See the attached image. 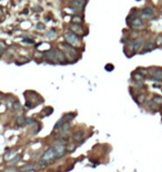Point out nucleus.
Masks as SVG:
<instances>
[{
	"label": "nucleus",
	"instance_id": "obj_1",
	"mask_svg": "<svg viewBox=\"0 0 162 172\" xmlns=\"http://www.w3.org/2000/svg\"><path fill=\"white\" fill-rule=\"evenodd\" d=\"M55 159H58L57 157V151L53 147H50V148L47 150L46 152L42 154L40 161H39V165L40 166H44V165H48L50 163V161L55 160Z\"/></svg>",
	"mask_w": 162,
	"mask_h": 172
},
{
	"label": "nucleus",
	"instance_id": "obj_2",
	"mask_svg": "<svg viewBox=\"0 0 162 172\" xmlns=\"http://www.w3.org/2000/svg\"><path fill=\"white\" fill-rule=\"evenodd\" d=\"M148 72L151 73V79L154 81H162V69L159 68H149Z\"/></svg>",
	"mask_w": 162,
	"mask_h": 172
},
{
	"label": "nucleus",
	"instance_id": "obj_3",
	"mask_svg": "<svg viewBox=\"0 0 162 172\" xmlns=\"http://www.w3.org/2000/svg\"><path fill=\"white\" fill-rule=\"evenodd\" d=\"M87 5V0H73L71 1V8L73 9L74 12H80L85 9Z\"/></svg>",
	"mask_w": 162,
	"mask_h": 172
},
{
	"label": "nucleus",
	"instance_id": "obj_4",
	"mask_svg": "<svg viewBox=\"0 0 162 172\" xmlns=\"http://www.w3.org/2000/svg\"><path fill=\"white\" fill-rule=\"evenodd\" d=\"M43 57L48 62L50 63H58V59H57V54H56V50L50 49L48 51H46L43 53Z\"/></svg>",
	"mask_w": 162,
	"mask_h": 172
},
{
	"label": "nucleus",
	"instance_id": "obj_5",
	"mask_svg": "<svg viewBox=\"0 0 162 172\" xmlns=\"http://www.w3.org/2000/svg\"><path fill=\"white\" fill-rule=\"evenodd\" d=\"M65 38L70 44H78L79 43V37L73 31H68L65 33Z\"/></svg>",
	"mask_w": 162,
	"mask_h": 172
},
{
	"label": "nucleus",
	"instance_id": "obj_6",
	"mask_svg": "<svg viewBox=\"0 0 162 172\" xmlns=\"http://www.w3.org/2000/svg\"><path fill=\"white\" fill-rule=\"evenodd\" d=\"M129 24L133 29H141V28H143V21H142V19L140 17L133 18L132 20H131V22H129Z\"/></svg>",
	"mask_w": 162,
	"mask_h": 172
},
{
	"label": "nucleus",
	"instance_id": "obj_7",
	"mask_svg": "<svg viewBox=\"0 0 162 172\" xmlns=\"http://www.w3.org/2000/svg\"><path fill=\"white\" fill-rule=\"evenodd\" d=\"M70 129H71V123H70V121H65V123L62 124V127H61V132H60V135L61 137H66L67 134L69 133V131H70Z\"/></svg>",
	"mask_w": 162,
	"mask_h": 172
},
{
	"label": "nucleus",
	"instance_id": "obj_8",
	"mask_svg": "<svg viewBox=\"0 0 162 172\" xmlns=\"http://www.w3.org/2000/svg\"><path fill=\"white\" fill-rule=\"evenodd\" d=\"M157 47V44H155V42H153V41H148V42L143 46V49H142L141 53H147V52H150L152 51L153 49Z\"/></svg>",
	"mask_w": 162,
	"mask_h": 172
},
{
	"label": "nucleus",
	"instance_id": "obj_9",
	"mask_svg": "<svg viewBox=\"0 0 162 172\" xmlns=\"http://www.w3.org/2000/svg\"><path fill=\"white\" fill-rule=\"evenodd\" d=\"M142 16L146 17V18H151V17L154 15V8L152 7H146L142 9Z\"/></svg>",
	"mask_w": 162,
	"mask_h": 172
},
{
	"label": "nucleus",
	"instance_id": "obj_10",
	"mask_svg": "<svg viewBox=\"0 0 162 172\" xmlns=\"http://www.w3.org/2000/svg\"><path fill=\"white\" fill-rule=\"evenodd\" d=\"M143 42H144V39L143 38H138L136 40H133L132 42V48L134 50H139L141 49V47L143 46Z\"/></svg>",
	"mask_w": 162,
	"mask_h": 172
},
{
	"label": "nucleus",
	"instance_id": "obj_11",
	"mask_svg": "<svg viewBox=\"0 0 162 172\" xmlns=\"http://www.w3.org/2000/svg\"><path fill=\"white\" fill-rule=\"evenodd\" d=\"M83 137H85V133H83V131L78 130L77 132H74L73 134H72V140L76 141V142H81V140L83 139Z\"/></svg>",
	"mask_w": 162,
	"mask_h": 172
},
{
	"label": "nucleus",
	"instance_id": "obj_12",
	"mask_svg": "<svg viewBox=\"0 0 162 172\" xmlns=\"http://www.w3.org/2000/svg\"><path fill=\"white\" fill-rule=\"evenodd\" d=\"M56 54H57V59L58 63H67L66 60V54L63 53L61 50H56Z\"/></svg>",
	"mask_w": 162,
	"mask_h": 172
},
{
	"label": "nucleus",
	"instance_id": "obj_13",
	"mask_svg": "<svg viewBox=\"0 0 162 172\" xmlns=\"http://www.w3.org/2000/svg\"><path fill=\"white\" fill-rule=\"evenodd\" d=\"M36 169H38V165H36V164H26V165H23L20 169V172H31V171H35Z\"/></svg>",
	"mask_w": 162,
	"mask_h": 172
},
{
	"label": "nucleus",
	"instance_id": "obj_14",
	"mask_svg": "<svg viewBox=\"0 0 162 172\" xmlns=\"http://www.w3.org/2000/svg\"><path fill=\"white\" fill-rule=\"evenodd\" d=\"M70 28H71V30L74 33H76V32H78V33H83V29H82V27H81L80 23H74V22H73V23L70 24Z\"/></svg>",
	"mask_w": 162,
	"mask_h": 172
},
{
	"label": "nucleus",
	"instance_id": "obj_15",
	"mask_svg": "<svg viewBox=\"0 0 162 172\" xmlns=\"http://www.w3.org/2000/svg\"><path fill=\"white\" fill-rule=\"evenodd\" d=\"M132 78L134 79V81L137 82H141L144 80V76L142 73H139V72H133L132 73Z\"/></svg>",
	"mask_w": 162,
	"mask_h": 172
},
{
	"label": "nucleus",
	"instance_id": "obj_16",
	"mask_svg": "<svg viewBox=\"0 0 162 172\" xmlns=\"http://www.w3.org/2000/svg\"><path fill=\"white\" fill-rule=\"evenodd\" d=\"M16 123H17V126H19V127L24 126V124H26V118H23V117H18L16 120Z\"/></svg>",
	"mask_w": 162,
	"mask_h": 172
},
{
	"label": "nucleus",
	"instance_id": "obj_17",
	"mask_svg": "<svg viewBox=\"0 0 162 172\" xmlns=\"http://www.w3.org/2000/svg\"><path fill=\"white\" fill-rule=\"evenodd\" d=\"M82 21H83V19L80 15L72 16V22H74V23H82Z\"/></svg>",
	"mask_w": 162,
	"mask_h": 172
},
{
	"label": "nucleus",
	"instance_id": "obj_18",
	"mask_svg": "<svg viewBox=\"0 0 162 172\" xmlns=\"http://www.w3.org/2000/svg\"><path fill=\"white\" fill-rule=\"evenodd\" d=\"M152 101L157 105H162V97L161 96H153Z\"/></svg>",
	"mask_w": 162,
	"mask_h": 172
},
{
	"label": "nucleus",
	"instance_id": "obj_19",
	"mask_svg": "<svg viewBox=\"0 0 162 172\" xmlns=\"http://www.w3.org/2000/svg\"><path fill=\"white\" fill-rule=\"evenodd\" d=\"M65 121H66V120H65V118L60 119V120H59V121H58V122H57V123H56V124H55L53 129L56 130V131H57V130H60V129H61V127H62V124H63V123H65Z\"/></svg>",
	"mask_w": 162,
	"mask_h": 172
},
{
	"label": "nucleus",
	"instance_id": "obj_20",
	"mask_svg": "<svg viewBox=\"0 0 162 172\" xmlns=\"http://www.w3.org/2000/svg\"><path fill=\"white\" fill-rule=\"evenodd\" d=\"M76 148H77V146H76V144H73V143L66 144V149H67V151H69V152L74 151V150H76Z\"/></svg>",
	"mask_w": 162,
	"mask_h": 172
},
{
	"label": "nucleus",
	"instance_id": "obj_21",
	"mask_svg": "<svg viewBox=\"0 0 162 172\" xmlns=\"http://www.w3.org/2000/svg\"><path fill=\"white\" fill-rule=\"evenodd\" d=\"M52 111H53V109H52L51 107H47V108H44V109L42 110V113L43 114H46V116H50L52 113Z\"/></svg>",
	"mask_w": 162,
	"mask_h": 172
},
{
	"label": "nucleus",
	"instance_id": "obj_22",
	"mask_svg": "<svg viewBox=\"0 0 162 172\" xmlns=\"http://www.w3.org/2000/svg\"><path fill=\"white\" fill-rule=\"evenodd\" d=\"M20 160H21V155H20V154H18V155H16V157L13 158L12 160H10V163H11V164L15 165V164H17V163H18Z\"/></svg>",
	"mask_w": 162,
	"mask_h": 172
},
{
	"label": "nucleus",
	"instance_id": "obj_23",
	"mask_svg": "<svg viewBox=\"0 0 162 172\" xmlns=\"http://www.w3.org/2000/svg\"><path fill=\"white\" fill-rule=\"evenodd\" d=\"M144 99H146V96H144L143 93H140L137 97V102H138V103H142V102L144 101Z\"/></svg>",
	"mask_w": 162,
	"mask_h": 172
},
{
	"label": "nucleus",
	"instance_id": "obj_24",
	"mask_svg": "<svg viewBox=\"0 0 162 172\" xmlns=\"http://www.w3.org/2000/svg\"><path fill=\"white\" fill-rule=\"evenodd\" d=\"M56 36V30L55 29H51L50 31H48L46 33V37H48V38H52V37H55Z\"/></svg>",
	"mask_w": 162,
	"mask_h": 172
},
{
	"label": "nucleus",
	"instance_id": "obj_25",
	"mask_svg": "<svg viewBox=\"0 0 162 172\" xmlns=\"http://www.w3.org/2000/svg\"><path fill=\"white\" fill-rule=\"evenodd\" d=\"M76 116V114H72V113H68V114H66L63 118H65V120L66 121H70L71 119H73V117Z\"/></svg>",
	"mask_w": 162,
	"mask_h": 172
},
{
	"label": "nucleus",
	"instance_id": "obj_26",
	"mask_svg": "<svg viewBox=\"0 0 162 172\" xmlns=\"http://www.w3.org/2000/svg\"><path fill=\"white\" fill-rule=\"evenodd\" d=\"M12 157H13V152H12V151H11V152H8V153L5 154V160H9V159H11Z\"/></svg>",
	"mask_w": 162,
	"mask_h": 172
},
{
	"label": "nucleus",
	"instance_id": "obj_27",
	"mask_svg": "<svg viewBox=\"0 0 162 172\" xmlns=\"http://www.w3.org/2000/svg\"><path fill=\"white\" fill-rule=\"evenodd\" d=\"M19 170L17 168H15V166H11V168H8V169H6V171L5 172H18Z\"/></svg>",
	"mask_w": 162,
	"mask_h": 172
},
{
	"label": "nucleus",
	"instance_id": "obj_28",
	"mask_svg": "<svg viewBox=\"0 0 162 172\" xmlns=\"http://www.w3.org/2000/svg\"><path fill=\"white\" fill-rule=\"evenodd\" d=\"M20 107H21V105H20V103H19V101H15V102H13V109H15V110H19V109H20Z\"/></svg>",
	"mask_w": 162,
	"mask_h": 172
},
{
	"label": "nucleus",
	"instance_id": "obj_29",
	"mask_svg": "<svg viewBox=\"0 0 162 172\" xmlns=\"http://www.w3.org/2000/svg\"><path fill=\"white\" fill-rule=\"evenodd\" d=\"M114 69V67H113V65H111V63H108L107 66H105V70L107 71H112Z\"/></svg>",
	"mask_w": 162,
	"mask_h": 172
},
{
	"label": "nucleus",
	"instance_id": "obj_30",
	"mask_svg": "<svg viewBox=\"0 0 162 172\" xmlns=\"http://www.w3.org/2000/svg\"><path fill=\"white\" fill-rule=\"evenodd\" d=\"M26 123L31 126V124H35V120H33V119H31V118H26Z\"/></svg>",
	"mask_w": 162,
	"mask_h": 172
},
{
	"label": "nucleus",
	"instance_id": "obj_31",
	"mask_svg": "<svg viewBox=\"0 0 162 172\" xmlns=\"http://www.w3.org/2000/svg\"><path fill=\"white\" fill-rule=\"evenodd\" d=\"M155 44H157V46H162V35L159 36L157 38V42H155Z\"/></svg>",
	"mask_w": 162,
	"mask_h": 172
},
{
	"label": "nucleus",
	"instance_id": "obj_32",
	"mask_svg": "<svg viewBox=\"0 0 162 172\" xmlns=\"http://www.w3.org/2000/svg\"><path fill=\"white\" fill-rule=\"evenodd\" d=\"M36 27H37V29H40V30H43L44 28H46L43 23H37V26H36Z\"/></svg>",
	"mask_w": 162,
	"mask_h": 172
},
{
	"label": "nucleus",
	"instance_id": "obj_33",
	"mask_svg": "<svg viewBox=\"0 0 162 172\" xmlns=\"http://www.w3.org/2000/svg\"><path fill=\"white\" fill-rule=\"evenodd\" d=\"M138 72H142V74H143V73H147V72H148V69H142V68H138Z\"/></svg>",
	"mask_w": 162,
	"mask_h": 172
},
{
	"label": "nucleus",
	"instance_id": "obj_34",
	"mask_svg": "<svg viewBox=\"0 0 162 172\" xmlns=\"http://www.w3.org/2000/svg\"><path fill=\"white\" fill-rule=\"evenodd\" d=\"M23 42H26V43H33V41L32 40H29V39H27V40H24Z\"/></svg>",
	"mask_w": 162,
	"mask_h": 172
},
{
	"label": "nucleus",
	"instance_id": "obj_35",
	"mask_svg": "<svg viewBox=\"0 0 162 172\" xmlns=\"http://www.w3.org/2000/svg\"><path fill=\"white\" fill-rule=\"evenodd\" d=\"M2 53H4V48H1V47H0V55H1Z\"/></svg>",
	"mask_w": 162,
	"mask_h": 172
},
{
	"label": "nucleus",
	"instance_id": "obj_36",
	"mask_svg": "<svg viewBox=\"0 0 162 172\" xmlns=\"http://www.w3.org/2000/svg\"><path fill=\"white\" fill-rule=\"evenodd\" d=\"M68 1H73V0H68Z\"/></svg>",
	"mask_w": 162,
	"mask_h": 172
},
{
	"label": "nucleus",
	"instance_id": "obj_37",
	"mask_svg": "<svg viewBox=\"0 0 162 172\" xmlns=\"http://www.w3.org/2000/svg\"><path fill=\"white\" fill-rule=\"evenodd\" d=\"M137 1H140V0H137Z\"/></svg>",
	"mask_w": 162,
	"mask_h": 172
}]
</instances>
